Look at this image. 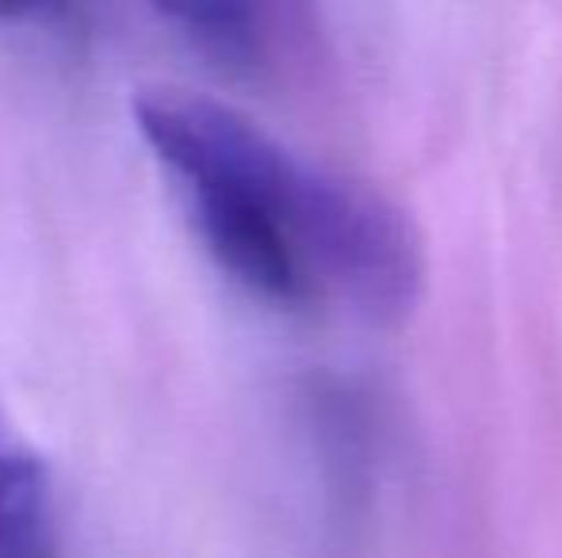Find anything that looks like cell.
<instances>
[{"instance_id": "obj_1", "label": "cell", "mask_w": 562, "mask_h": 558, "mask_svg": "<svg viewBox=\"0 0 562 558\" xmlns=\"http://www.w3.org/2000/svg\"><path fill=\"white\" fill-rule=\"evenodd\" d=\"M131 107L207 253L252 295L276 306L340 295L375 321L422 298V238L379 192L314 169L200 92L154 84Z\"/></svg>"}, {"instance_id": "obj_2", "label": "cell", "mask_w": 562, "mask_h": 558, "mask_svg": "<svg viewBox=\"0 0 562 558\" xmlns=\"http://www.w3.org/2000/svg\"><path fill=\"white\" fill-rule=\"evenodd\" d=\"M0 558H58L54 490L43 455L0 421Z\"/></svg>"}, {"instance_id": "obj_3", "label": "cell", "mask_w": 562, "mask_h": 558, "mask_svg": "<svg viewBox=\"0 0 562 558\" xmlns=\"http://www.w3.org/2000/svg\"><path fill=\"white\" fill-rule=\"evenodd\" d=\"M161 15L211 66L234 77H252L265 69V27L252 8H161Z\"/></svg>"}]
</instances>
